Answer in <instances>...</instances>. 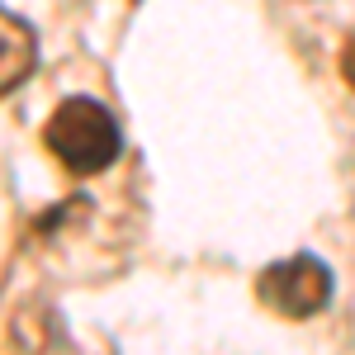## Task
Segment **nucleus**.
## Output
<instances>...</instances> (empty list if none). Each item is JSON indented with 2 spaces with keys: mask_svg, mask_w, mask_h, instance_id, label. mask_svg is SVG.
I'll return each instance as SVG.
<instances>
[{
  "mask_svg": "<svg viewBox=\"0 0 355 355\" xmlns=\"http://www.w3.org/2000/svg\"><path fill=\"white\" fill-rule=\"evenodd\" d=\"M43 142H48V152L57 162L67 171H76V175H100L123 152L114 114L100 100H90V95L62 100L53 110V119H48V128H43Z\"/></svg>",
  "mask_w": 355,
  "mask_h": 355,
  "instance_id": "nucleus-1",
  "label": "nucleus"
},
{
  "mask_svg": "<svg viewBox=\"0 0 355 355\" xmlns=\"http://www.w3.org/2000/svg\"><path fill=\"white\" fill-rule=\"evenodd\" d=\"M256 299L275 308L279 318H313V313H322L331 303V270L318 261V256H284V261H275L261 270L256 279Z\"/></svg>",
  "mask_w": 355,
  "mask_h": 355,
  "instance_id": "nucleus-2",
  "label": "nucleus"
},
{
  "mask_svg": "<svg viewBox=\"0 0 355 355\" xmlns=\"http://www.w3.org/2000/svg\"><path fill=\"white\" fill-rule=\"evenodd\" d=\"M33 62H38V33L28 28V19L0 5V95L24 81Z\"/></svg>",
  "mask_w": 355,
  "mask_h": 355,
  "instance_id": "nucleus-3",
  "label": "nucleus"
},
{
  "mask_svg": "<svg viewBox=\"0 0 355 355\" xmlns=\"http://www.w3.org/2000/svg\"><path fill=\"white\" fill-rule=\"evenodd\" d=\"M341 76H346V85L355 90V33L346 38V48H341Z\"/></svg>",
  "mask_w": 355,
  "mask_h": 355,
  "instance_id": "nucleus-4",
  "label": "nucleus"
}]
</instances>
